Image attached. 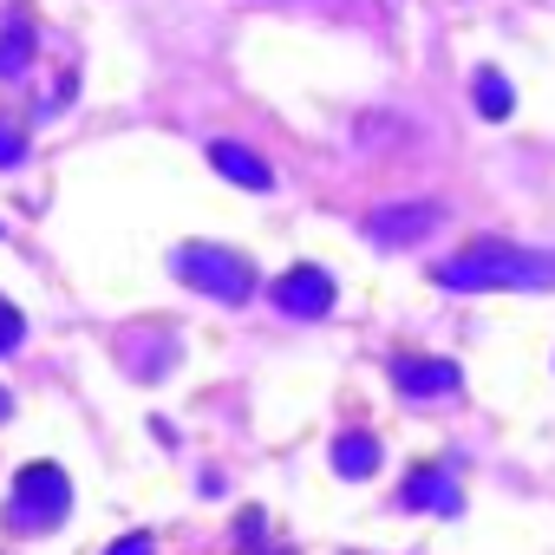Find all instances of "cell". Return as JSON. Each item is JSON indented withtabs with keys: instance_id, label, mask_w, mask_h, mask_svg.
<instances>
[{
	"instance_id": "obj_2",
	"label": "cell",
	"mask_w": 555,
	"mask_h": 555,
	"mask_svg": "<svg viewBox=\"0 0 555 555\" xmlns=\"http://www.w3.org/2000/svg\"><path fill=\"white\" fill-rule=\"evenodd\" d=\"M170 274H177L183 288L222 301V308H242L255 295V261L242 248H222V242H183V248H170Z\"/></svg>"
},
{
	"instance_id": "obj_3",
	"label": "cell",
	"mask_w": 555,
	"mask_h": 555,
	"mask_svg": "<svg viewBox=\"0 0 555 555\" xmlns=\"http://www.w3.org/2000/svg\"><path fill=\"white\" fill-rule=\"evenodd\" d=\"M66 509H73V477L60 470V464H27L21 477H14V496H8V529L14 535H47V529H60L66 522Z\"/></svg>"
},
{
	"instance_id": "obj_5",
	"label": "cell",
	"mask_w": 555,
	"mask_h": 555,
	"mask_svg": "<svg viewBox=\"0 0 555 555\" xmlns=\"http://www.w3.org/2000/svg\"><path fill=\"white\" fill-rule=\"evenodd\" d=\"M438 222H444V203L418 196V203H392V209H373V216H366V235H373L379 248H405V242H425Z\"/></svg>"
},
{
	"instance_id": "obj_11",
	"label": "cell",
	"mask_w": 555,
	"mask_h": 555,
	"mask_svg": "<svg viewBox=\"0 0 555 555\" xmlns=\"http://www.w3.org/2000/svg\"><path fill=\"white\" fill-rule=\"evenodd\" d=\"M27 60H34V34L27 27H8V34H0V79H14Z\"/></svg>"
},
{
	"instance_id": "obj_7",
	"label": "cell",
	"mask_w": 555,
	"mask_h": 555,
	"mask_svg": "<svg viewBox=\"0 0 555 555\" xmlns=\"http://www.w3.org/2000/svg\"><path fill=\"white\" fill-rule=\"evenodd\" d=\"M399 503L418 509V516H457V509H464V496H457V483L444 477V464H418V470L405 477Z\"/></svg>"
},
{
	"instance_id": "obj_14",
	"label": "cell",
	"mask_w": 555,
	"mask_h": 555,
	"mask_svg": "<svg viewBox=\"0 0 555 555\" xmlns=\"http://www.w3.org/2000/svg\"><path fill=\"white\" fill-rule=\"evenodd\" d=\"M105 555H157V542H151V535L138 529V535H118V542H112Z\"/></svg>"
},
{
	"instance_id": "obj_10",
	"label": "cell",
	"mask_w": 555,
	"mask_h": 555,
	"mask_svg": "<svg viewBox=\"0 0 555 555\" xmlns=\"http://www.w3.org/2000/svg\"><path fill=\"white\" fill-rule=\"evenodd\" d=\"M470 92H477V112H483V118H509V112H516V92H509V79H503L496 66H483V73L470 79Z\"/></svg>"
},
{
	"instance_id": "obj_16",
	"label": "cell",
	"mask_w": 555,
	"mask_h": 555,
	"mask_svg": "<svg viewBox=\"0 0 555 555\" xmlns=\"http://www.w3.org/2000/svg\"><path fill=\"white\" fill-rule=\"evenodd\" d=\"M268 555H282V548H268Z\"/></svg>"
},
{
	"instance_id": "obj_12",
	"label": "cell",
	"mask_w": 555,
	"mask_h": 555,
	"mask_svg": "<svg viewBox=\"0 0 555 555\" xmlns=\"http://www.w3.org/2000/svg\"><path fill=\"white\" fill-rule=\"evenodd\" d=\"M21 340H27V314H21L14 301H0V360H8Z\"/></svg>"
},
{
	"instance_id": "obj_8",
	"label": "cell",
	"mask_w": 555,
	"mask_h": 555,
	"mask_svg": "<svg viewBox=\"0 0 555 555\" xmlns=\"http://www.w3.org/2000/svg\"><path fill=\"white\" fill-rule=\"evenodd\" d=\"M209 164H216L229 183H242V190H274V170H268L248 144H235V138H216V144H209Z\"/></svg>"
},
{
	"instance_id": "obj_13",
	"label": "cell",
	"mask_w": 555,
	"mask_h": 555,
	"mask_svg": "<svg viewBox=\"0 0 555 555\" xmlns=\"http://www.w3.org/2000/svg\"><path fill=\"white\" fill-rule=\"evenodd\" d=\"M21 157H27V131L14 118H0V170H14Z\"/></svg>"
},
{
	"instance_id": "obj_9",
	"label": "cell",
	"mask_w": 555,
	"mask_h": 555,
	"mask_svg": "<svg viewBox=\"0 0 555 555\" xmlns=\"http://www.w3.org/2000/svg\"><path fill=\"white\" fill-rule=\"evenodd\" d=\"M334 470H340L347 483L373 477V470H379V438H373V431H347V438H334Z\"/></svg>"
},
{
	"instance_id": "obj_1",
	"label": "cell",
	"mask_w": 555,
	"mask_h": 555,
	"mask_svg": "<svg viewBox=\"0 0 555 555\" xmlns=\"http://www.w3.org/2000/svg\"><path fill=\"white\" fill-rule=\"evenodd\" d=\"M431 282L438 288H457V295H490V288H555V255L548 248H522V242H470L457 255H444L431 268Z\"/></svg>"
},
{
	"instance_id": "obj_4",
	"label": "cell",
	"mask_w": 555,
	"mask_h": 555,
	"mask_svg": "<svg viewBox=\"0 0 555 555\" xmlns=\"http://www.w3.org/2000/svg\"><path fill=\"white\" fill-rule=\"evenodd\" d=\"M274 308L288 321H321L334 308V274L314 268V261H295L288 274H274Z\"/></svg>"
},
{
	"instance_id": "obj_6",
	"label": "cell",
	"mask_w": 555,
	"mask_h": 555,
	"mask_svg": "<svg viewBox=\"0 0 555 555\" xmlns=\"http://www.w3.org/2000/svg\"><path fill=\"white\" fill-rule=\"evenodd\" d=\"M392 386L405 399H438V392L457 386V366L444 353H392Z\"/></svg>"
},
{
	"instance_id": "obj_15",
	"label": "cell",
	"mask_w": 555,
	"mask_h": 555,
	"mask_svg": "<svg viewBox=\"0 0 555 555\" xmlns=\"http://www.w3.org/2000/svg\"><path fill=\"white\" fill-rule=\"evenodd\" d=\"M8 412H14V399H8V386H0V425H8Z\"/></svg>"
}]
</instances>
